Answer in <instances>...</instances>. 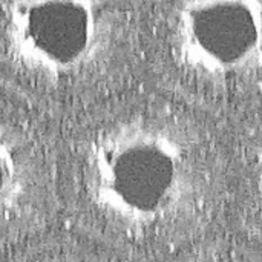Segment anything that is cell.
Returning a JSON list of instances; mask_svg holds the SVG:
<instances>
[{"instance_id":"5","label":"cell","mask_w":262,"mask_h":262,"mask_svg":"<svg viewBox=\"0 0 262 262\" xmlns=\"http://www.w3.org/2000/svg\"><path fill=\"white\" fill-rule=\"evenodd\" d=\"M255 177H256V189L259 195V201L262 203V143L256 154V166H255Z\"/></svg>"},{"instance_id":"3","label":"cell","mask_w":262,"mask_h":262,"mask_svg":"<svg viewBox=\"0 0 262 262\" xmlns=\"http://www.w3.org/2000/svg\"><path fill=\"white\" fill-rule=\"evenodd\" d=\"M170 29L178 63L200 78L262 71V0H180Z\"/></svg>"},{"instance_id":"2","label":"cell","mask_w":262,"mask_h":262,"mask_svg":"<svg viewBox=\"0 0 262 262\" xmlns=\"http://www.w3.org/2000/svg\"><path fill=\"white\" fill-rule=\"evenodd\" d=\"M118 26L114 0H8L2 40L20 71L63 80L101 64L114 48Z\"/></svg>"},{"instance_id":"4","label":"cell","mask_w":262,"mask_h":262,"mask_svg":"<svg viewBox=\"0 0 262 262\" xmlns=\"http://www.w3.org/2000/svg\"><path fill=\"white\" fill-rule=\"evenodd\" d=\"M37 189L35 154L23 134L0 123V223L20 213Z\"/></svg>"},{"instance_id":"1","label":"cell","mask_w":262,"mask_h":262,"mask_svg":"<svg viewBox=\"0 0 262 262\" xmlns=\"http://www.w3.org/2000/svg\"><path fill=\"white\" fill-rule=\"evenodd\" d=\"M83 181L104 220L137 233L186 218L203 200L196 146L173 121L157 117L101 129L86 150Z\"/></svg>"}]
</instances>
